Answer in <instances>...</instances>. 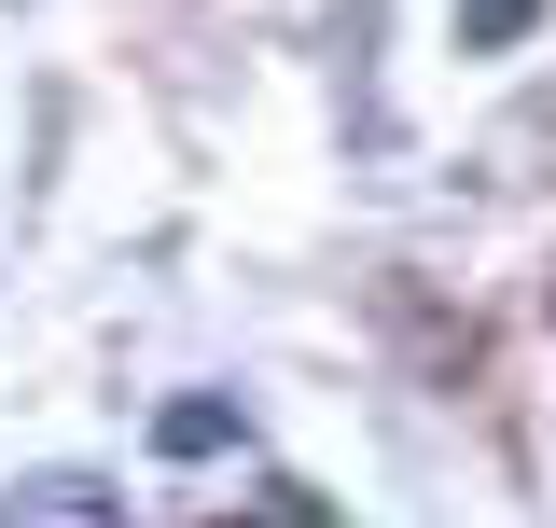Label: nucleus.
<instances>
[{"mask_svg":"<svg viewBox=\"0 0 556 528\" xmlns=\"http://www.w3.org/2000/svg\"><path fill=\"white\" fill-rule=\"evenodd\" d=\"M529 28H543V0H459V42H473V56H515Z\"/></svg>","mask_w":556,"mask_h":528,"instance_id":"obj_3","label":"nucleus"},{"mask_svg":"<svg viewBox=\"0 0 556 528\" xmlns=\"http://www.w3.org/2000/svg\"><path fill=\"white\" fill-rule=\"evenodd\" d=\"M0 515H112V473H14Z\"/></svg>","mask_w":556,"mask_h":528,"instance_id":"obj_2","label":"nucleus"},{"mask_svg":"<svg viewBox=\"0 0 556 528\" xmlns=\"http://www.w3.org/2000/svg\"><path fill=\"white\" fill-rule=\"evenodd\" d=\"M223 445H237V403H223V390L153 403V460H223Z\"/></svg>","mask_w":556,"mask_h":528,"instance_id":"obj_1","label":"nucleus"}]
</instances>
